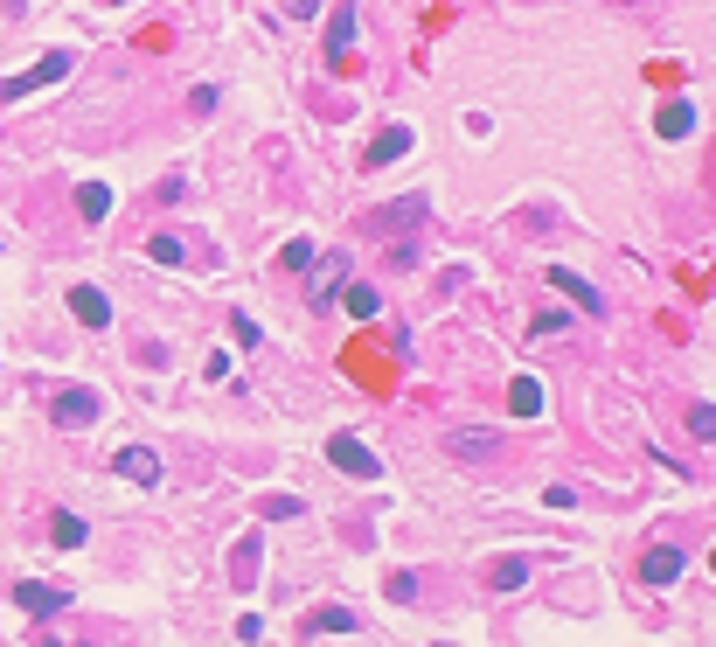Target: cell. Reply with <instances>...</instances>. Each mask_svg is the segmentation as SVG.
I'll list each match as a JSON object with an SVG mask.
<instances>
[{"label":"cell","instance_id":"obj_8","mask_svg":"<svg viewBox=\"0 0 716 647\" xmlns=\"http://www.w3.org/2000/svg\"><path fill=\"white\" fill-rule=\"evenodd\" d=\"M112 467H119V481H133V487H160V453L153 446H126Z\"/></svg>","mask_w":716,"mask_h":647},{"label":"cell","instance_id":"obj_28","mask_svg":"<svg viewBox=\"0 0 716 647\" xmlns=\"http://www.w3.org/2000/svg\"><path fill=\"white\" fill-rule=\"evenodd\" d=\"M112 7H119V0H112Z\"/></svg>","mask_w":716,"mask_h":647},{"label":"cell","instance_id":"obj_16","mask_svg":"<svg viewBox=\"0 0 716 647\" xmlns=\"http://www.w3.org/2000/svg\"><path fill=\"white\" fill-rule=\"evenodd\" d=\"M654 126H661V133H668V140H682V133H689V126H696V112H689V98H668V105H661V119H654Z\"/></svg>","mask_w":716,"mask_h":647},{"label":"cell","instance_id":"obj_3","mask_svg":"<svg viewBox=\"0 0 716 647\" xmlns=\"http://www.w3.org/2000/svg\"><path fill=\"white\" fill-rule=\"evenodd\" d=\"M445 453H452V460H501V453H508V432H494V425H480V432H445Z\"/></svg>","mask_w":716,"mask_h":647},{"label":"cell","instance_id":"obj_12","mask_svg":"<svg viewBox=\"0 0 716 647\" xmlns=\"http://www.w3.org/2000/svg\"><path fill=\"white\" fill-rule=\"evenodd\" d=\"M258 550H265V536H237V550H230V585L237 592L258 578Z\"/></svg>","mask_w":716,"mask_h":647},{"label":"cell","instance_id":"obj_22","mask_svg":"<svg viewBox=\"0 0 716 647\" xmlns=\"http://www.w3.org/2000/svg\"><path fill=\"white\" fill-rule=\"evenodd\" d=\"M383 592H390L397 606H411V599H418V571H390V585H383Z\"/></svg>","mask_w":716,"mask_h":647},{"label":"cell","instance_id":"obj_5","mask_svg":"<svg viewBox=\"0 0 716 647\" xmlns=\"http://www.w3.org/2000/svg\"><path fill=\"white\" fill-rule=\"evenodd\" d=\"M56 425H63V432L98 425V390H56Z\"/></svg>","mask_w":716,"mask_h":647},{"label":"cell","instance_id":"obj_18","mask_svg":"<svg viewBox=\"0 0 716 647\" xmlns=\"http://www.w3.org/2000/svg\"><path fill=\"white\" fill-rule=\"evenodd\" d=\"M306 627H313V634H355V613H348V606H320Z\"/></svg>","mask_w":716,"mask_h":647},{"label":"cell","instance_id":"obj_4","mask_svg":"<svg viewBox=\"0 0 716 647\" xmlns=\"http://www.w3.org/2000/svg\"><path fill=\"white\" fill-rule=\"evenodd\" d=\"M327 460H334L341 474H355V481H376V474H383V467H376V453H369L355 432H334V439H327Z\"/></svg>","mask_w":716,"mask_h":647},{"label":"cell","instance_id":"obj_21","mask_svg":"<svg viewBox=\"0 0 716 647\" xmlns=\"http://www.w3.org/2000/svg\"><path fill=\"white\" fill-rule=\"evenodd\" d=\"M348 314H355V321H369V314H383V300H376L369 286H348Z\"/></svg>","mask_w":716,"mask_h":647},{"label":"cell","instance_id":"obj_6","mask_svg":"<svg viewBox=\"0 0 716 647\" xmlns=\"http://www.w3.org/2000/svg\"><path fill=\"white\" fill-rule=\"evenodd\" d=\"M682 571H689V557H682L675 543H654V550L640 557V578H647V585H675Z\"/></svg>","mask_w":716,"mask_h":647},{"label":"cell","instance_id":"obj_23","mask_svg":"<svg viewBox=\"0 0 716 647\" xmlns=\"http://www.w3.org/2000/svg\"><path fill=\"white\" fill-rule=\"evenodd\" d=\"M56 543L77 550V543H84V522H77V515H56Z\"/></svg>","mask_w":716,"mask_h":647},{"label":"cell","instance_id":"obj_1","mask_svg":"<svg viewBox=\"0 0 716 647\" xmlns=\"http://www.w3.org/2000/svg\"><path fill=\"white\" fill-rule=\"evenodd\" d=\"M70 70H77V56H70V49H49L42 63H28L21 77H7V84H0V98H28V91H42V84H63Z\"/></svg>","mask_w":716,"mask_h":647},{"label":"cell","instance_id":"obj_25","mask_svg":"<svg viewBox=\"0 0 716 647\" xmlns=\"http://www.w3.org/2000/svg\"><path fill=\"white\" fill-rule=\"evenodd\" d=\"M188 112H195V119H209V112H216V84H195V98H188Z\"/></svg>","mask_w":716,"mask_h":647},{"label":"cell","instance_id":"obj_17","mask_svg":"<svg viewBox=\"0 0 716 647\" xmlns=\"http://www.w3.org/2000/svg\"><path fill=\"white\" fill-rule=\"evenodd\" d=\"M522 578H529V564H522V557H501V564H487V585H494V592H515Z\"/></svg>","mask_w":716,"mask_h":647},{"label":"cell","instance_id":"obj_27","mask_svg":"<svg viewBox=\"0 0 716 647\" xmlns=\"http://www.w3.org/2000/svg\"><path fill=\"white\" fill-rule=\"evenodd\" d=\"M286 14H292V21H306V14H320V0H286Z\"/></svg>","mask_w":716,"mask_h":647},{"label":"cell","instance_id":"obj_10","mask_svg":"<svg viewBox=\"0 0 716 647\" xmlns=\"http://www.w3.org/2000/svg\"><path fill=\"white\" fill-rule=\"evenodd\" d=\"M550 286H557V293H564V300H577V307H584V314H605V293H598V286H584V279H577V272H564V265H557V272H550Z\"/></svg>","mask_w":716,"mask_h":647},{"label":"cell","instance_id":"obj_19","mask_svg":"<svg viewBox=\"0 0 716 647\" xmlns=\"http://www.w3.org/2000/svg\"><path fill=\"white\" fill-rule=\"evenodd\" d=\"M313 258H320V251H313V244H306V237H292L286 251H279V265H286V272H306V265H313Z\"/></svg>","mask_w":716,"mask_h":647},{"label":"cell","instance_id":"obj_9","mask_svg":"<svg viewBox=\"0 0 716 647\" xmlns=\"http://www.w3.org/2000/svg\"><path fill=\"white\" fill-rule=\"evenodd\" d=\"M404 154H411V126H383L369 140V167H390V161H404Z\"/></svg>","mask_w":716,"mask_h":647},{"label":"cell","instance_id":"obj_26","mask_svg":"<svg viewBox=\"0 0 716 647\" xmlns=\"http://www.w3.org/2000/svg\"><path fill=\"white\" fill-rule=\"evenodd\" d=\"M265 515H299V494H265Z\"/></svg>","mask_w":716,"mask_h":647},{"label":"cell","instance_id":"obj_20","mask_svg":"<svg viewBox=\"0 0 716 647\" xmlns=\"http://www.w3.org/2000/svg\"><path fill=\"white\" fill-rule=\"evenodd\" d=\"M146 251H153V265H181V258H188V244H181V237H153Z\"/></svg>","mask_w":716,"mask_h":647},{"label":"cell","instance_id":"obj_2","mask_svg":"<svg viewBox=\"0 0 716 647\" xmlns=\"http://www.w3.org/2000/svg\"><path fill=\"white\" fill-rule=\"evenodd\" d=\"M306 272H313V286H306V293H313V307H327L341 286H355V258H348V251H334V258H313Z\"/></svg>","mask_w":716,"mask_h":647},{"label":"cell","instance_id":"obj_13","mask_svg":"<svg viewBox=\"0 0 716 647\" xmlns=\"http://www.w3.org/2000/svg\"><path fill=\"white\" fill-rule=\"evenodd\" d=\"M355 49V7H334L327 14V56H348Z\"/></svg>","mask_w":716,"mask_h":647},{"label":"cell","instance_id":"obj_7","mask_svg":"<svg viewBox=\"0 0 716 647\" xmlns=\"http://www.w3.org/2000/svg\"><path fill=\"white\" fill-rule=\"evenodd\" d=\"M14 606H21V613H35V620H49V613H63V606H70V592H56V585L28 578V585H14Z\"/></svg>","mask_w":716,"mask_h":647},{"label":"cell","instance_id":"obj_15","mask_svg":"<svg viewBox=\"0 0 716 647\" xmlns=\"http://www.w3.org/2000/svg\"><path fill=\"white\" fill-rule=\"evenodd\" d=\"M508 411H515V418H536V411H543V383H536V376H515V383H508Z\"/></svg>","mask_w":716,"mask_h":647},{"label":"cell","instance_id":"obj_14","mask_svg":"<svg viewBox=\"0 0 716 647\" xmlns=\"http://www.w3.org/2000/svg\"><path fill=\"white\" fill-rule=\"evenodd\" d=\"M77 216H84V223H105V216H112V188H105V181H84V188H77Z\"/></svg>","mask_w":716,"mask_h":647},{"label":"cell","instance_id":"obj_11","mask_svg":"<svg viewBox=\"0 0 716 647\" xmlns=\"http://www.w3.org/2000/svg\"><path fill=\"white\" fill-rule=\"evenodd\" d=\"M70 314L84 327H112V300H105L98 286H77V293H70Z\"/></svg>","mask_w":716,"mask_h":647},{"label":"cell","instance_id":"obj_24","mask_svg":"<svg viewBox=\"0 0 716 647\" xmlns=\"http://www.w3.org/2000/svg\"><path fill=\"white\" fill-rule=\"evenodd\" d=\"M689 432H696V439H716V411H710V404L689 411Z\"/></svg>","mask_w":716,"mask_h":647}]
</instances>
